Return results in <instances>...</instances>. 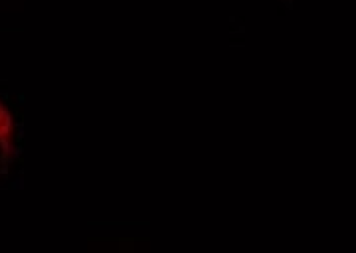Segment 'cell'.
<instances>
[{
  "instance_id": "6da1fadb",
  "label": "cell",
  "mask_w": 356,
  "mask_h": 253,
  "mask_svg": "<svg viewBox=\"0 0 356 253\" xmlns=\"http://www.w3.org/2000/svg\"><path fill=\"white\" fill-rule=\"evenodd\" d=\"M10 126H13V119H10V113L6 111V107L0 105V139L6 137L10 133Z\"/></svg>"
}]
</instances>
